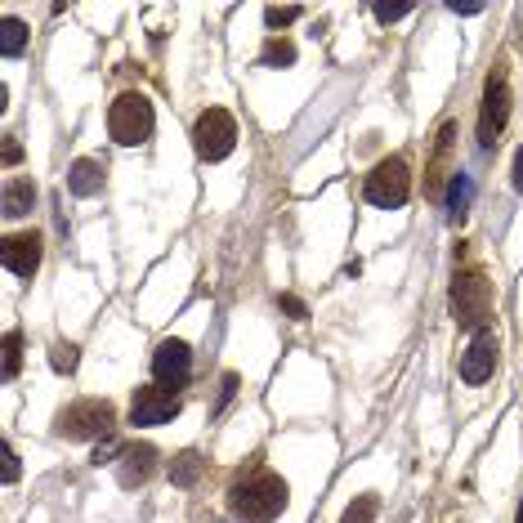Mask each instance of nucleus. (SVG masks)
<instances>
[{"mask_svg": "<svg viewBox=\"0 0 523 523\" xmlns=\"http://www.w3.org/2000/svg\"><path fill=\"white\" fill-rule=\"evenodd\" d=\"M287 501H291V488L282 474L251 470L246 479L233 483V492H228V515L237 523H273L287 510Z\"/></svg>", "mask_w": 523, "mask_h": 523, "instance_id": "nucleus-1", "label": "nucleus"}, {"mask_svg": "<svg viewBox=\"0 0 523 523\" xmlns=\"http://www.w3.org/2000/svg\"><path fill=\"white\" fill-rule=\"evenodd\" d=\"M112 430H117V407L108 398H76V403L59 407V416H54V434L72 443L103 439Z\"/></svg>", "mask_w": 523, "mask_h": 523, "instance_id": "nucleus-2", "label": "nucleus"}, {"mask_svg": "<svg viewBox=\"0 0 523 523\" xmlns=\"http://www.w3.org/2000/svg\"><path fill=\"white\" fill-rule=\"evenodd\" d=\"M152 130H157V112H152L148 94L126 90V94H117V99H112V108H108V135L117 139L121 148L148 144Z\"/></svg>", "mask_w": 523, "mask_h": 523, "instance_id": "nucleus-3", "label": "nucleus"}, {"mask_svg": "<svg viewBox=\"0 0 523 523\" xmlns=\"http://www.w3.org/2000/svg\"><path fill=\"white\" fill-rule=\"evenodd\" d=\"M452 318L461 331H483L492 318V282L483 269H465L452 282Z\"/></svg>", "mask_w": 523, "mask_h": 523, "instance_id": "nucleus-4", "label": "nucleus"}, {"mask_svg": "<svg viewBox=\"0 0 523 523\" xmlns=\"http://www.w3.org/2000/svg\"><path fill=\"white\" fill-rule=\"evenodd\" d=\"M363 197L380 211H398L412 197V166L407 157H385L372 166V175L363 179Z\"/></svg>", "mask_w": 523, "mask_h": 523, "instance_id": "nucleus-5", "label": "nucleus"}, {"mask_svg": "<svg viewBox=\"0 0 523 523\" xmlns=\"http://www.w3.org/2000/svg\"><path fill=\"white\" fill-rule=\"evenodd\" d=\"M510 121V81H506V63L488 72L483 85V103H479V148H497V139L506 135Z\"/></svg>", "mask_w": 523, "mask_h": 523, "instance_id": "nucleus-6", "label": "nucleus"}, {"mask_svg": "<svg viewBox=\"0 0 523 523\" xmlns=\"http://www.w3.org/2000/svg\"><path fill=\"white\" fill-rule=\"evenodd\" d=\"M193 148L202 161H224L237 148V121L228 108H206L193 121Z\"/></svg>", "mask_w": 523, "mask_h": 523, "instance_id": "nucleus-7", "label": "nucleus"}, {"mask_svg": "<svg viewBox=\"0 0 523 523\" xmlns=\"http://www.w3.org/2000/svg\"><path fill=\"white\" fill-rule=\"evenodd\" d=\"M184 412V398L175 389L161 385H139L135 398H130V425H166Z\"/></svg>", "mask_w": 523, "mask_h": 523, "instance_id": "nucleus-8", "label": "nucleus"}, {"mask_svg": "<svg viewBox=\"0 0 523 523\" xmlns=\"http://www.w3.org/2000/svg\"><path fill=\"white\" fill-rule=\"evenodd\" d=\"M152 380L161 389H175V394L193 380V349H188V340H161L157 354H152Z\"/></svg>", "mask_w": 523, "mask_h": 523, "instance_id": "nucleus-9", "label": "nucleus"}, {"mask_svg": "<svg viewBox=\"0 0 523 523\" xmlns=\"http://www.w3.org/2000/svg\"><path fill=\"white\" fill-rule=\"evenodd\" d=\"M492 372H497V331L483 327L474 331V340L461 354V380L465 385H488Z\"/></svg>", "mask_w": 523, "mask_h": 523, "instance_id": "nucleus-10", "label": "nucleus"}, {"mask_svg": "<svg viewBox=\"0 0 523 523\" xmlns=\"http://www.w3.org/2000/svg\"><path fill=\"white\" fill-rule=\"evenodd\" d=\"M0 260H5V269L14 273V278H32V273L41 269V260H45V237L36 233V228H27V233H9Z\"/></svg>", "mask_w": 523, "mask_h": 523, "instance_id": "nucleus-11", "label": "nucleus"}, {"mask_svg": "<svg viewBox=\"0 0 523 523\" xmlns=\"http://www.w3.org/2000/svg\"><path fill=\"white\" fill-rule=\"evenodd\" d=\"M152 470H157V448H152V443H126V452H121V461H117L121 488H139V483H148Z\"/></svg>", "mask_w": 523, "mask_h": 523, "instance_id": "nucleus-12", "label": "nucleus"}, {"mask_svg": "<svg viewBox=\"0 0 523 523\" xmlns=\"http://www.w3.org/2000/svg\"><path fill=\"white\" fill-rule=\"evenodd\" d=\"M452 139H456V126L448 121V126L439 130V144H434L430 166H425V197L443 193V175H448V166H452Z\"/></svg>", "mask_w": 523, "mask_h": 523, "instance_id": "nucleus-13", "label": "nucleus"}, {"mask_svg": "<svg viewBox=\"0 0 523 523\" xmlns=\"http://www.w3.org/2000/svg\"><path fill=\"white\" fill-rule=\"evenodd\" d=\"M32 206H36V184H32V179H9L5 197H0L5 220H23V215H32Z\"/></svg>", "mask_w": 523, "mask_h": 523, "instance_id": "nucleus-14", "label": "nucleus"}, {"mask_svg": "<svg viewBox=\"0 0 523 523\" xmlns=\"http://www.w3.org/2000/svg\"><path fill=\"white\" fill-rule=\"evenodd\" d=\"M470 202H474V179L465 170H456L452 184H448V224L461 228L465 215H470Z\"/></svg>", "mask_w": 523, "mask_h": 523, "instance_id": "nucleus-15", "label": "nucleus"}, {"mask_svg": "<svg viewBox=\"0 0 523 523\" xmlns=\"http://www.w3.org/2000/svg\"><path fill=\"white\" fill-rule=\"evenodd\" d=\"M68 188H72V197H94L103 188V166L94 157H81V161H72V170H68Z\"/></svg>", "mask_w": 523, "mask_h": 523, "instance_id": "nucleus-16", "label": "nucleus"}, {"mask_svg": "<svg viewBox=\"0 0 523 523\" xmlns=\"http://www.w3.org/2000/svg\"><path fill=\"white\" fill-rule=\"evenodd\" d=\"M166 474H170V483H175V488H197V479L206 474L202 452H179L175 461L166 465Z\"/></svg>", "mask_w": 523, "mask_h": 523, "instance_id": "nucleus-17", "label": "nucleus"}, {"mask_svg": "<svg viewBox=\"0 0 523 523\" xmlns=\"http://www.w3.org/2000/svg\"><path fill=\"white\" fill-rule=\"evenodd\" d=\"M260 63L264 68H291V63H296V41H291V36H269V41H264V50H260Z\"/></svg>", "mask_w": 523, "mask_h": 523, "instance_id": "nucleus-18", "label": "nucleus"}, {"mask_svg": "<svg viewBox=\"0 0 523 523\" xmlns=\"http://www.w3.org/2000/svg\"><path fill=\"white\" fill-rule=\"evenodd\" d=\"M23 50H27V23L5 14V23H0V54H5V59H18Z\"/></svg>", "mask_w": 523, "mask_h": 523, "instance_id": "nucleus-19", "label": "nucleus"}, {"mask_svg": "<svg viewBox=\"0 0 523 523\" xmlns=\"http://www.w3.org/2000/svg\"><path fill=\"white\" fill-rule=\"evenodd\" d=\"M76 363H81V349H76L72 340H54V345H50V367H54V372H59V376H72Z\"/></svg>", "mask_w": 523, "mask_h": 523, "instance_id": "nucleus-20", "label": "nucleus"}, {"mask_svg": "<svg viewBox=\"0 0 523 523\" xmlns=\"http://www.w3.org/2000/svg\"><path fill=\"white\" fill-rule=\"evenodd\" d=\"M376 515H380V501L372 497V492H363V497L349 501V510L340 515V523H376Z\"/></svg>", "mask_w": 523, "mask_h": 523, "instance_id": "nucleus-21", "label": "nucleus"}, {"mask_svg": "<svg viewBox=\"0 0 523 523\" xmlns=\"http://www.w3.org/2000/svg\"><path fill=\"white\" fill-rule=\"evenodd\" d=\"M18 367H23V331H5V380L18 376Z\"/></svg>", "mask_w": 523, "mask_h": 523, "instance_id": "nucleus-22", "label": "nucleus"}, {"mask_svg": "<svg viewBox=\"0 0 523 523\" xmlns=\"http://www.w3.org/2000/svg\"><path fill=\"white\" fill-rule=\"evenodd\" d=\"M300 14H304L300 5H269V9H264V23H269V32L278 36V27H291Z\"/></svg>", "mask_w": 523, "mask_h": 523, "instance_id": "nucleus-23", "label": "nucleus"}, {"mask_svg": "<svg viewBox=\"0 0 523 523\" xmlns=\"http://www.w3.org/2000/svg\"><path fill=\"white\" fill-rule=\"evenodd\" d=\"M372 14L380 18V23H398V18H407V14H412V5H376Z\"/></svg>", "mask_w": 523, "mask_h": 523, "instance_id": "nucleus-24", "label": "nucleus"}, {"mask_svg": "<svg viewBox=\"0 0 523 523\" xmlns=\"http://www.w3.org/2000/svg\"><path fill=\"white\" fill-rule=\"evenodd\" d=\"M121 452H126V443L108 439V443H99V448H94V456H90V461H94V465H103V461H112V456H121Z\"/></svg>", "mask_w": 523, "mask_h": 523, "instance_id": "nucleus-25", "label": "nucleus"}, {"mask_svg": "<svg viewBox=\"0 0 523 523\" xmlns=\"http://www.w3.org/2000/svg\"><path fill=\"white\" fill-rule=\"evenodd\" d=\"M278 304H282V309H287L296 322H304V318H309V309H304V300H296V296H278Z\"/></svg>", "mask_w": 523, "mask_h": 523, "instance_id": "nucleus-26", "label": "nucleus"}, {"mask_svg": "<svg viewBox=\"0 0 523 523\" xmlns=\"http://www.w3.org/2000/svg\"><path fill=\"white\" fill-rule=\"evenodd\" d=\"M237 394V376L233 372H224V380H220V403H215V412H220V407H228V398Z\"/></svg>", "mask_w": 523, "mask_h": 523, "instance_id": "nucleus-27", "label": "nucleus"}, {"mask_svg": "<svg viewBox=\"0 0 523 523\" xmlns=\"http://www.w3.org/2000/svg\"><path fill=\"white\" fill-rule=\"evenodd\" d=\"M0 456H5V483H14V479H18V452L5 443V448H0Z\"/></svg>", "mask_w": 523, "mask_h": 523, "instance_id": "nucleus-28", "label": "nucleus"}, {"mask_svg": "<svg viewBox=\"0 0 523 523\" xmlns=\"http://www.w3.org/2000/svg\"><path fill=\"white\" fill-rule=\"evenodd\" d=\"M23 161V144L18 139H5V166H18Z\"/></svg>", "mask_w": 523, "mask_h": 523, "instance_id": "nucleus-29", "label": "nucleus"}, {"mask_svg": "<svg viewBox=\"0 0 523 523\" xmlns=\"http://www.w3.org/2000/svg\"><path fill=\"white\" fill-rule=\"evenodd\" d=\"M515 193H523V148L515 152Z\"/></svg>", "mask_w": 523, "mask_h": 523, "instance_id": "nucleus-30", "label": "nucleus"}, {"mask_svg": "<svg viewBox=\"0 0 523 523\" xmlns=\"http://www.w3.org/2000/svg\"><path fill=\"white\" fill-rule=\"evenodd\" d=\"M515 523H523V506H519V515H515Z\"/></svg>", "mask_w": 523, "mask_h": 523, "instance_id": "nucleus-31", "label": "nucleus"}]
</instances>
